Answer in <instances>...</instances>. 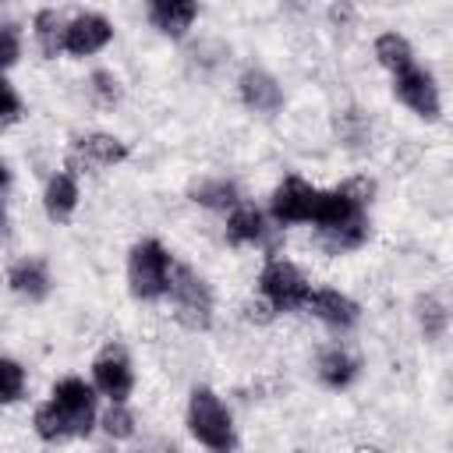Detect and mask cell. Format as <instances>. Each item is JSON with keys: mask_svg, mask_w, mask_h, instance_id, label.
I'll list each match as a JSON object with an SVG mask.
<instances>
[{"mask_svg": "<svg viewBox=\"0 0 453 453\" xmlns=\"http://www.w3.org/2000/svg\"><path fill=\"white\" fill-rule=\"evenodd\" d=\"M64 18L57 14V11H50V7H42L39 14H35V42H39V50L46 53V57H57L60 50H64Z\"/></svg>", "mask_w": 453, "mask_h": 453, "instance_id": "21", "label": "cell"}, {"mask_svg": "<svg viewBox=\"0 0 453 453\" xmlns=\"http://www.w3.org/2000/svg\"><path fill=\"white\" fill-rule=\"evenodd\" d=\"M50 403L64 414L71 435H88L92 425H96V389L85 382V379H60L50 393Z\"/></svg>", "mask_w": 453, "mask_h": 453, "instance_id": "5", "label": "cell"}, {"mask_svg": "<svg viewBox=\"0 0 453 453\" xmlns=\"http://www.w3.org/2000/svg\"><path fill=\"white\" fill-rule=\"evenodd\" d=\"M103 432L110 439H131L134 435V414L124 407V403H110V411L103 414Z\"/></svg>", "mask_w": 453, "mask_h": 453, "instance_id": "25", "label": "cell"}, {"mask_svg": "<svg viewBox=\"0 0 453 453\" xmlns=\"http://www.w3.org/2000/svg\"><path fill=\"white\" fill-rule=\"evenodd\" d=\"M304 308L315 315V319H322L326 326H333V329H350L354 322H357V304L347 297V294H340V290H329V287H319V290H311L308 294V301H304Z\"/></svg>", "mask_w": 453, "mask_h": 453, "instance_id": "11", "label": "cell"}, {"mask_svg": "<svg viewBox=\"0 0 453 453\" xmlns=\"http://www.w3.org/2000/svg\"><path fill=\"white\" fill-rule=\"evenodd\" d=\"M113 39V25L96 14V11H85V14H74L67 25H64V50L71 57H88L96 50H103L106 42Z\"/></svg>", "mask_w": 453, "mask_h": 453, "instance_id": "10", "label": "cell"}, {"mask_svg": "<svg viewBox=\"0 0 453 453\" xmlns=\"http://www.w3.org/2000/svg\"><path fill=\"white\" fill-rule=\"evenodd\" d=\"M354 375H357V361H354L347 350L329 347V350H322V354H319V379H322L326 386L343 389V386H350V382H354Z\"/></svg>", "mask_w": 453, "mask_h": 453, "instance_id": "18", "label": "cell"}, {"mask_svg": "<svg viewBox=\"0 0 453 453\" xmlns=\"http://www.w3.org/2000/svg\"><path fill=\"white\" fill-rule=\"evenodd\" d=\"M35 435L46 439V442H57V439H67V435H71L64 414H60L53 403H42V407L35 411Z\"/></svg>", "mask_w": 453, "mask_h": 453, "instance_id": "24", "label": "cell"}, {"mask_svg": "<svg viewBox=\"0 0 453 453\" xmlns=\"http://www.w3.org/2000/svg\"><path fill=\"white\" fill-rule=\"evenodd\" d=\"M170 269H173V258H170V251L156 237L138 241L131 248V255H127V283H131V294L142 297V301L166 297Z\"/></svg>", "mask_w": 453, "mask_h": 453, "instance_id": "3", "label": "cell"}, {"mask_svg": "<svg viewBox=\"0 0 453 453\" xmlns=\"http://www.w3.org/2000/svg\"><path fill=\"white\" fill-rule=\"evenodd\" d=\"M241 99L258 113H276L283 106V92H280L276 78L262 67H248L241 74Z\"/></svg>", "mask_w": 453, "mask_h": 453, "instance_id": "13", "label": "cell"}, {"mask_svg": "<svg viewBox=\"0 0 453 453\" xmlns=\"http://www.w3.org/2000/svg\"><path fill=\"white\" fill-rule=\"evenodd\" d=\"M188 428L212 453H230L234 449V421H230V411L205 386L191 389V400H188Z\"/></svg>", "mask_w": 453, "mask_h": 453, "instance_id": "1", "label": "cell"}, {"mask_svg": "<svg viewBox=\"0 0 453 453\" xmlns=\"http://www.w3.org/2000/svg\"><path fill=\"white\" fill-rule=\"evenodd\" d=\"M166 297L173 304V319L188 329H209L212 322V290L191 265H173Z\"/></svg>", "mask_w": 453, "mask_h": 453, "instance_id": "2", "label": "cell"}, {"mask_svg": "<svg viewBox=\"0 0 453 453\" xmlns=\"http://www.w3.org/2000/svg\"><path fill=\"white\" fill-rule=\"evenodd\" d=\"M7 234V212H4V198H0V237Z\"/></svg>", "mask_w": 453, "mask_h": 453, "instance_id": "30", "label": "cell"}, {"mask_svg": "<svg viewBox=\"0 0 453 453\" xmlns=\"http://www.w3.org/2000/svg\"><path fill=\"white\" fill-rule=\"evenodd\" d=\"M418 322H421L425 340H439V336L446 333L449 315H446V308H442L432 294H425V297H418Z\"/></svg>", "mask_w": 453, "mask_h": 453, "instance_id": "22", "label": "cell"}, {"mask_svg": "<svg viewBox=\"0 0 453 453\" xmlns=\"http://www.w3.org/2000/svg\"><path fill=\"white\" fill-rule=\"evenodd\" d=\"M195 18H198V4H191V0H156V4H149V21L163 35H184Z\"/></svg>", "mask_w": 453, "mask_h": 453, "instance_id": "15", "label": "cell"}, {"mask_svg": "<svg viewBox=\"0 0 453 453\" xmlns=\"http://www.w3.org/2000/svg\"><path fill=\"white\" fill-rule=\"evenodd\" d=\"M311 223L319 226V234H336V230L368 223V219H365V202H361L347 184H340V188H333V191H319Z\"/></svg>", "mask_w": 453, "mask_h": 453, "instance_id": "6", "label": "cell"}, {"mask_svg": "<svg viewBox=\"0 0 453 453\" xmlns=\"http://www.w3.org/2000/svg\"><path fill=\"white\" fill-rule=\"evenodd\" d=\"M226 237L234 244H255V241H262L265 237V216H262V209H255L248 202H237L230 209V216H226Z\"/></svg>", "mask_w": 453, "mask_h": 453, "instance_id": "17", "label": "cell"}, {"mask_svg": "<svg viewBox=\"0 0 453 453\" xmlns=\"http://www.w3.org/2000/svg\"><path fill=\"white\" fill-rule=\"evenodd\" d=\"M315 198L319 191L311 184H304L301 177H287L276 191H273V219L280 226L287 223H311V212H315Z\"/></svg>", "mask_w": 453, "mask_h": 453, "instance_id": "9", "label": "cell"}, {"mask_svg": "<svg viewBox=\"0 0 453 453\" xmlns=\"http://www.w3.org/2000/svg\"><path fill=\"white\" fill-rule=\"evenodd\" d=\"M25 393V368L14 357L0 354V403H14Z\"/></svg>", "mask_w": 453, "mask_h": 453, "instance_id": "23", "label": "cell"}, {"mask_svg": "<svg viewBox=\"0 0 453 453\" xmlns=\"http://www.w3.org/2000/svg\"><path fill=\"white\" fill-rule=\"evenodd\" d=\"M21 113V99H18V92H14V85L4 78V71H0V120H14Z\"/></svg>", "mask_w": 453, "mask_h": 453, "instance_id": "28", "label": "cell"}, {"mask_svg": "<svg viewBox=\"0 0 453 453\" xmlns=\"http://www.w3.org/2000/svg\"><path fill=\"white\" fill-rule=\"evenodd\" d=\"M375 57H379V64H382L386 71H393V74H400V71H407V67L414 64V50H411V42H407L400 32H382V35L375 39Z\"/></svg>", "mask_w": 453, "mask_h": 453, "instance_id": "19", "label": "cell"}, {"mask_svg": "<svg viewBox=\"0 0 453 453\" xmlns=\"http://www.w3.org/2000/svg\"><path fill=\"white\" fill-rule=\"evenodd\" d=\"M7 283H11L14 294H21V297H28V301H42V297L50 294V287H53L50 269H46V262H42L39 255L18 258V262L7 269Z\"/></svg>", "mask_w": 453, "mask_h": 453, "instance_id": "12", "label": "cell"}, {"mask_svg": "<svg viewBox=\"0 0 453 453\" xmlns=\"http://www.w3.org/2000/svg\"><path fill=\"white\" fill-rule=\"evenodd\" d=\"M92 382L103 396H110V403H124L134 389V372H131L127 354L120 347H106L92 361Z\"/></svg>", "mask_w": 453, "mask_h": 453, "instance_id": "8", "label": "cell"}, {"mask_svg": "<svg viewBox=\"0 0 453 453\" xmlns=\"http://www.w3.org/2000/svg\"><path fill=\"white\" fill-rule=\"evenodd\" d=\"M74 152L85 159V163H96V166H117L127 159V145L106 131H92V134H81L74 138Z\"/></svg>", "mask_w": 453, "mask_h": 453, "instance_id": "16", "label": "cell"}, {"mask_svg": "<svg viewBox=\"0 0 453 453\" xmlns=\"http://www.w3.org/2000/svg\"><path fill=\"white\" fill-rule=\"evenodd\" d=\"M191 198H195L198 205H205V209H234V205L241 202L237 184H234V180H226V177L202 180V184L191 191Z\"/></svg>", "mask_w": 453, "mask_h": 453, "instance_id": "20", "label": "cell"}, {"mask_svg": "<svg viewBox=\"0 0 453 453\" xmlns=\"http://www.w3.org/2000/svg\"><path fill=\"white\" fill-rule=\"evenodd\" d=\"M42 209H46V216L53 223H67L74 216V209H78V180H74V173L60 170V173L50 177V184L42 191Z\"/></svg>", "mask_w": 453, "mask_h": 453, "instance_id": "14", "label": "cell"}, {"mask_svg": "<svg viewBox=\"0 0 453 453\" xmlns=\"http://www.w3.org/2000/svg\"><path fill=\"white\" fill-rule=\"evenodd\" d=\"M393 92H396V99L407 110H414L425 120H435L439 110H442L439 106V85H435V78L425 67H418V64H411L407 71L393 74Z\"/></svg>", "mask_w": 453, "mask_h": 453, "instance_id": "7", "label": "cell"}, {"mask_svg": "<svg viewBox=\"0 0 453 453\" xmlns=\"http://www.w3.org/2000/svg\"><path fill=\"white\" fill-rule=\"evenodd\" d=\"M88 85H92V96H96L103 106H113V103L120 99V81H117V74H110V71H92Z\"/></svg>", "mask_w": 453, "mask_h": 453, "instance_id": "26", "label": "cell"}, {"mask_svg": "<svg viewBox=\"0 0 453 453\" xmlns=\"http://www.w3.org/2000/svg\"><path fill=\"white\" fill-rule=\"evenodd\" d=\"M7 188H11V170H7L4 163H0V198L7 195Z\"/></svg>", "mask_w": 453, "mask_h": 453, "instance_id": "29", "label": "cell"}, {"mask_svg": "<svg viewBox=\"0 0 453 453\" xmlns=\"http://www.w3.org/2000/svg\"><path fill=\"white\" fill-rule=\"evenodd\" d=\"M258 290L273 311H297L304 308L311 283L301 276V269L287 258H269L258 273Z\"/></svg>", "mask_w": 453, "mask_h": 453, "instance_id": "4", "label": "cell"}, {"mask_svg": "<svg viewBox=\"0 0 453 453\" xmlns=\"http://www.w3.org/2000/svg\"><path fill=\"white\" fill-rule=\"evenodd\" d=\"M21 53V39H18V28L11 21H0V71L11 67Z\"/></svg>", "mask_w": 453, "mask_h": 453, "instance_id": "27", "label": "cell"}]
</instances>
